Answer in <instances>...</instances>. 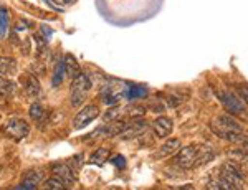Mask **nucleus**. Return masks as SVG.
I'll return each mask as SVG.
<instances>
[{"label": "nucleus", "instance_id": "1", "mask_svg": "<svg viewBox=\"0 0 248 190\" xmlns=\"http://www.w3.org/2000/svg\"><path fill=\"white\" fill-rule=\"evenodd\" d=\"M93 88V80L90 78L88 73H78L71 81V96H70V104L73 108H78L85 102L88 93Z\"/></svg>", "mask_w": 248, "mask_h": 190}, {"label": "nucleus", "instance_id": "2", "mask_svg": "<svg viewBox=\"0 0 248 190\" xmlns=\"http://www.w3.org/2000/svg\"><path fill=\"white\" fill-rule=\"evenodd\" d=\"M3 136L10 137L14 141H22L23 137H27L30 134V124L22 117H9L2 124Z\"/></svg>", "mask_w": 248, "mask_h": 190}, {"label": "nucleus", "instance_id": "3", "mask_svg": "<svg viewBox=\"0 0 248 190\" xmlns=\"http://www.w3.org/2000/svg\"><path fill=\"white\" fill-rule=\"evenodd\" d=\"M210 126H212V131L215 132V136L222 137V139H227V136L232 132H243L242 124H240L235 117L229 116V114L218 116Z\"/></svg>", "mask_w": 248, "mask_h": 190}, {"label": "nucleus", "instance_id": "4", "mask_svg": "<svg viewBox=\"0 0 248 190\" xmlns=\"http://www.w3.org/2000/svg\"><path fill=\"white\" fill-rule=\"evenodd\" d=\"M197 157H199V146L197 144H190L186 147L177 150V156H175V164L184 170L194 169L197 165Z\"/></svg>", "mask_w": 248, "mask_h": 190}, {"label": "nucleus", "instance_id": "5", "mask_svg": "<svg viewBox=\"0 0 248 190\" xmlns=\"http://www.w3.org/2000/svg\"><path fill=\"white\" fill-rule=\"evenodd\" d=\"M220 180L225 182L227 185H230L233 190H243V185H245L242 170L233 164L223 165L222 172H220Z\"/></svg>", "mask_w": 248, "mask_h": 190}, {"label": "nucleus", "instance_id": "6", "mask_svg": "<svg viewBox=\"0 0 248 190\" xmlns=\"http://www.w3.org/2000/svg\"><path fill=\"white\" fill-rule=\"evenodd\" d=\"M218 98L222 101L223 108L229 111L230 114H243L245 113V102L242 98H238L237 94H233L232 91H218Z\"/></svg>", "mask_w": 248, "mask_h": 190}, {"label": "nucleus", "instance_id": "7", "mask_svg": "<svg viewBox=\"0 0 248 190\" xmlns=\"http://www.w3.org/2000/svg\"><path fill=\"white\" fill-rule=\"evenodd\" d=\"M99 116V108L96 104H86L83 109H79L73 119V128L79 131L83 128H86L88 124H91L96 117Z\"/></svg>", "mask_w": 248, "mask_h": 190}, {"label": "nucleus", "instance_id": "8", "mask_svg": "<svg viewBox=\"0 0 248 190\" xmlns=\"http://www.w3.org/2000/svg\"><path fill=\"white\" fill-rule=\"evenodd\" d=\"M51 172H53V177L62 180L66 187H71V185H75V182H77L75 170L71 169L70 164H66V162H55V164H51Z\"/></svg>", "mask_w": 248, "mask_h": 190}, {"label": "nucleus", "instance_id": "9", "mask_svg": "<svg viewBox=\"0 0 248 190\" xmlns=\"http://www.w3.org/2000/svg\"><path fill=\"white\" fill-rule=\"evenodd\" d=\"M172 129H174V122H172L170 117H167V116H159L157 119L153 122V131L159 139L169 137Z\"/></svg>", "mask_w": 248, "mask_h": 190}, {"label": "nucleus", "instance_id": "10", "mask_svg": "<svg viewBox=\"0 0 248 190\" xmlns=\"http://www.w3.org/2000/svg\"><path fill=\"white\" fill-rule=\"evenodd\" d=\"M20 83H22V86H23V91H25L30 98L42 96V93H43L42 85H40V81L35 76H31V74H23V76L20 78Z\"/></svg>", "mask_w": 248, "mask_h": 190}, {"label": "nucleus", "instance_id": "11", "mask_svg": "<svg viewBox=\"0 0 248 190\" xmlns=\"http://www.w3.org/2000/svg\"><path fill=\"white\" fill-rule=\"evenodd\" d=\"M147 129V124L142 117H134V121L131 124H126V128L123 129V132L119 134L121 139H131V137H136L139 134H142L144 131Z\"/></svg>", "mask_w": 248, "mask_h": 190}, {"label": "nucleus", "instance_id": "12", "mask_svg": "<svg viewBox=\"0 0 248 190\" xmlns=\"http://www.w3.org/2000/svg\"><path fill=\"white\" fill-rule=\"evenodd\" d=\"M42 180H43L42 170H30V172L25 175V179L22 180V184H20L15 190H35Z\"/></svg>", "mask_w": 248, "mask_h": 190}, {"label": "nucleus", "instance_id": "13", "mask_svg": "<svg viewBox=\"0 0 248 190\" xmlns=\"http://www.w3.org/2000/svg\"><path fill=\"white\" fill-rule=\"evenodd\" d=\"M124 96L129 98V100H141V98L147 96V88L142 85H131V83H126V93Z\"/></svg>", "mask_w": 248, "mask_h": 190}, {"label": "nucleus", "instance_id": "14", "mask_svg": "<svg viewBox=\"0 0 248 190\" xmlns=\"http://www.w3.org/2000/svg\"><path fill=\"white\" fill-rule=\"evenodd\" d=\"M63 65H65V73L70 78H75L78 73H81V70H79V63L73 55H70V53L65 55V58H63Z\"/></svg>", "mask_w": 248, "mask_h": 190}, {"label": "nucleus", "instance_id": "15", "mask_svg": "<svg viewBox=\"0 0 248 190\" xmlns=\"http://www.w3.org/2000/svg\"><path fill=\"white\" fill-rule=\"evenodd\" d=\"M179 149H181V141H179V139H169V141H166L161 146V149H159V152H157V157L172 156V154H175Z\"/></svg>", "mask_w": 248, "mask_h": 190}, {"label": "nucleus", "instance_id": "16", "mask_svg": "<svg viewBox=\"0 0 248 190\" xmlns=\"http://www.w3.org/2000/svg\"><path fill=\"white\" fill-rule=\"evenodd\" d=\"M215 157V150L209 147V146H199V157H197V165H203L207 162L214 161ZM195 165V167H197Z\"/></svg>", "mask_w": 248, "mask_h": 190}, {"label": "nucleus", "instance_id": "17", "mask_svg": "<svg viewBox=\"0 0 248 190\" xmlns=\"http://www.w3.org/2000/svg\"><path fill=\"white\" fill-rule=\"evenodd\" d=\"M109 149H106V147H99V149H96L94 152H91V156H90V162L91 164H96V165H103L105 162L109 159Z\"/></svg>", "mask_w": 248, "mask_h": 190}, {"label": "nucleus", "instance_id": "18", "mask_svg": "<svg viewBox=\"0 0 248 190\" xmlns=\"http://www.w3.org/2000/svg\"><path fill=\"white\" fill-rule=\"evenodd\" d=\"M17 71V60L10 57H0V74H12Z\"/></svg>", "mask_w": 248, "mask_h": 190}, {"label": "nucleus", "instance_id": "19", "mask_svg": "<svg viewBox=\"0 0 248 190\" xmlns=\"http://www.w3.org/2000/svg\"><path fill=\"white\" fill-rule=\"evenodd\" d=\"M29 116H30V119L35 121V122L43 121L45 119V108H43L40 102H33L29 109Z\"/></svg>", "mask_w": 248, "mask_h": 190}, {"label": "nucleus", "instance_id": "20", "mask_svg": "<svg viewBox=\"0 0 248 190\" xmlns=\"http://www.w3.org/2000/svg\"><path fill=\"white\" fill-rule=\"evenodd\" d=\"M65 65H63V61H58L57 66H55L53 70V78H51V85L53 86H60L62 85V81L65 80Z\"/></svg>", "mask_w": 248, "mask_h": 190}, {"label": "nucleus", "instance_id": "21", "mask_svg": "<svg viewBox=\"0 0 248 190\" xmlns=\"http://www.w3.org/2000/svg\"><path fill=\"white\" fill-rule=\"evenodd\" d=\"M9 30V12L5 7H0V37H5Z\"/></svg>", "mask_w": 248, "mask_h": 190}, {"label": "nucleus", "instance_id": "22", "mask_svg": "<svg viewBox=\"0 0 248 190\" xmlns=\"http://www.w3.org/2000/svg\"><path fill=\"white\" fill-rule=\"evenodd\" d=\"M43 190H68V187L63 184L62 180H58L57 177H51V179L45 180V184H43Z\"/></svg>", "mask_w": 248, "mask_h": 190}, {"label": "nucleus", "instance_id": "23", "mask_svg": "<svg viewBox=\"0 0 248 190\" xmlns=\"http://www.w3.org/2000/svg\"><path fill=\"white\" fill-rule=\"evenodd\" d=\"M14 93H15V85L0 74V94H14Z\"/></svg>", "mask_w": 248, "mask_h": 190}, {"label": "nucleus", "instance_id": "24", "mask_svg": "<svg viewBox=\"0 0 248 190\" xmlns=\"http://www.w3.org/2000/svg\"><path fill=\"white\" fill-rule=\"evenodd\" d=\"M205 190H233L230 187V185H227L225 182H222V180H210L209 184H207V187Z\"/></svg>", "mask_w": 248, "mask_h": 190}, {"label": "nucleus", "instance_id": "25", "mask_svg": "<svg viewBox=\"0 0 248 190\" xmlns=\"http://www.w3.org/2000/svg\"><path fill=\"white\" fill-rule=\"evenodd\" d=\"M119 111H121V106H111L109 111H106L105 113V121L106 122H111V121H116L118 119V116H119Z\"/></svg>", "mask_w": 248, "mask_h": 190}, {"label": "nucleus", "instance_id": "26", "mask_svg": "<svg viewBox=\"0 0 248 190\" xmlns=\"http://www.w3.org/2000/svg\"><path fill=\"white\" fill-rule=\"evenodd\" d=\"M229 156H230V157H233L235 161H240V162H247V161H248L247 152H245V150H243L242 147H240V149H235V150H230Z\"/></svg>", "mask_w": 248, "mask_h": 190}, {"label": "nucleus", "instance_id": "27", "mask_svg": "<svg viewBox=\"0 0 248 190\" xmlns=\"http://www.w3.org/2000/svg\"><path fill=\"white\" fill-rule=\"evenodd\" d=\"M238 93H240V98L243 100V102L248 104V86L247 85H240L238 86Z\"/></svg>", "mask_w": 248, "mask_h": 190}, {"label": "nucleus", "instance_id": "28", "mask_svg": "<svg viewBox=\"0 0 248 190\" xmlns=\"http://www.w3.org/2000/svg\"><path fill=\"white\" fill-rule=\"evenodd\" d=\"M111 162H113L116 167H121V169L126 167V161H124L123 156H114L113 159H111Z\"/></svg>", "mask_w": 248, "mask_h": 190}, {"label": "nucleus", "instance_id": "29", "mask_svg": "<svg viewBox=\"0 0 248 190\" xmlns=\"http://www.w3.org/2000/svg\"><path fill=\"white\" fill-rule=\"evenodd\" d=\"M240 147H242L243 150H245V152H247V156H248V137H247V141H245V142H243V144H242V146H240Z\"/></svg>", "mask_w": 248, "mask_h": 190}, {"label": "nucleus", "instance_id": "30", "mask_svg": "<svg viewBox=\"0 0 248 190\" xmlns=\"http://www.w3.org/2000/svg\"><path fill=\"white\" fill-rule=\"evenodd\" d=\"M177 190H195L192 185H184V187H181V189H177Z\"/></svg>", "mask_w": 248, "mask_h": 190}, {"label": "nucleus", "instance_id": "31", "mask_svg": "<svg viewBox=\"0 0 248 190\" xmlns=\"http://www.w3.org/2000/svg\"><path fill=\"white\" fill-rule=\"evenodd\" d=\"M73 0H63V3H71Z\"/></svg>", "mask_w": 248, "mask_h": 190}]
</instances>
